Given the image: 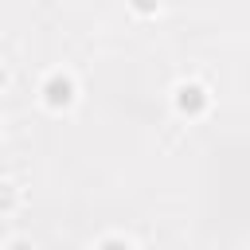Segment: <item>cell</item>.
<instances>
[{"label":"cell","mask_w":250,"mask_h":250,"mask_svg":"<svg viewBox=\"0 0 250 250\" xmlns=\"http://www.w3.org/2000/svg\"><path fill=\"white\" fill-rule=\"evenodd\" d=\"M43 105L55 109V113L70 109V105H74V78H70V74H51V78L43 82Z\"/></svg>","instance_id":"obj_1"},{"label":"cell","mask_w":250,"mask_h":250,"mask_svg":"<svg viewBox=\"0 0 250 250\" xmlns=\"http://www.w3.org/2000/svg\"><path fill=\"white\" fill-rule=\"evenodd\" d=\"M176 109H180L184 117H199V113L207 109V90H203L199 82H180V86H176Z\"/></svg>","instance_id":"obj_2"},{"label":"cell","mask_w":250,"mask_h":250,"mask_svg":"<svg viewBox=\"0 0 250 250\" xmlns=\"http://www.w3.org/2000/svg\"><path fill=\"white\" fill-rule=\"evenodd\" d=\"M16 203H20V191L8 184V180H0V215H8V211H16Z\"/></svg>","instance_id":"obj_3"},{"label":"cell","mask_w":250,"mask_h":250,"mask_svg":"<svg viewBox=\"0 0 250 250\" xmlns=\"http://www.w3.org/2000/svg\"><path fill=\"white\" fill-rule=\"evenodd\" d=\"M129 8H133L137 16H156V8H160V0H129Z\"/></svg>","instance_id":"obj_4"}]
</instances>
